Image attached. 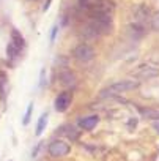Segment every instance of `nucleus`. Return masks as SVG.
Returning <instances> with one entry per match:
<instances>
[{
	"instance_id": "nucleus-22",
	"label": "nucleus",
	"mask_w": 159,
	"mask_h": 161,
	"mask_svg": "<svg viewBox=\"0 0 159 161\" xmlns=\"http://www.w3.org/2000/svg\"><path fill=\"white\" fill-rule=\"evenodd\" d=\"M153 130H154V131H156V133H159V120H157V122H154V123H153Z\"/></svg>"
},
{
	"instance_id": "nucleus-5",
	"label": "nucleus",
	"mask_w": 159,
	"mask_h": 161,
	"mask_svg": "<svg viewBox=\"0 0 159 161\" xmlns=\"http://www.w3.org/2000/svg\"><path fill=\"white\" fill-rule=\"evenodd\" d=\"M150 19H151V11H150L148 7H145V5L135 7V10H134V22L145 25Z\"/></svg>"
},
{
	"instance_id": "nucleus-6",
	"label": "nucleus",
	"mask_w": 159,
	"mask_h": 161,
	"mask_svg": "<svg viewBox=\"0 0 159 161\" xmlns=\"http://www.w3.org/2000/svg\"><path fill=\"white\" fill-rule=\"evenodd\" d=\"M135 76L139 79H154L159 76V68H154L150 65H142L139 68V71L135 73Z\"/></svg>"
},
{
	"instance_id": "nucleus-7",
	"label": "nucleus",
	"mask_w": 159,
	"mask_h": 161,
	"mask_svg": "<svg viewBox=\"0 0 159 161\" xmlns=\"http://www.w3.org/2000/svg\"><path fill=\"white\" fill-rule=\"evenodd\" d=\"M79 126L84 131H92L93 128H96V125L99 123V117L98 115H88V117H82L79 119Z\"/></svg>"
},
{
	"instance_id": "nucleus-13",
	"label": "nucleus",
	"mask_w": 159,
	"mask_h": 161,
	"mask_svg": "<svg viewBox=\"0 0 159 161\" xmlns=\"http://www.w3.org/2000/svg\"><path fill=\"white\" fill-rule=\"evenodd\" d=\"M11 43H13L19 51H22L24 46H25V43H24V36H22L18 30H13V32H11Z\"/></svg>"
},
{
	"instance_id": "nucleus-23",
	"label": "nucleus",
	"mask_w": 159,
	"mask_h": 161,
	"mask_svg": "<svg viewBox=\"0 0 159 161\" xmlns=\"http://www.w3.org/2000/svg\"><path fill=\"white\" fill-rule=\"evenodd\" d=\"M50 2H52V0H47V2L44 3V7H43V11H46V10L49 8V5H50Z\"/></svg>"
},
{
	"instance_id": "nucleus-16",
	"label": "nucleus",
	"mask_w": 159,
	"mask_h": 161,
	"mask_svg": "<svg viewBox=\"0 0 159 161\" xmlns=\"http://www.w3.org/2000/svg\"><path fill=\"white\" fill-rule=\"evenodd\" d=\"M0 100L5 101V74L0 73Z\"/></svg>"
},
{
	"instance_id": "nucleus-21",
	"label": "nucleus",
	"mask_w": 159,
	"mask_h": 161,
	"mask_svg": "<svg viewBox=\"0 0 159 161\" xmlns=\"http://www.w3.org/2000/svg\"><path fill=\"white\" fill-rule=\"evenodd\" d=\"M44 74H46V71L43 69V71H41V80H40V87H43V86H44V82H46V80H44Z\"/></svg>"
},
{
	"instance_id": "nucleus-4",
	"label": "nucleus",
	"mask_w": 159,
	"mask_h": 161,
	"mask_svg": "<svg viewBox=\"0 0 159 161\" xmlns=\"http://www.w3.org/2000/svg\"><path fill=\"white\" fill-rule=\"evenodd\" d=\"M71 103H72V93L65 90V92L57 95V98L54 101V108H55L57 112H66L68 108L71 106Z\"/></svg>"
},
{
	"instance_id": "nucleus-15",
	"label": "nucleus",
	"mask_w": 159,
	"mask_h": 161,
	"mask_svg": "<svg viewBox=\"0 0 159 161\" xmlns=\"http://www.w3.org/2000/svg\"><path fill=\"white\" fill-rule=\"evenodd\" d=\"M19 54H21V51L10 41L8 43V46H7V57L10 58V60H14V58H18L19 57Z\"/></svg>"
},
{
	"instance_id": "nucleus-11",
	"label": "nucleus",
	"mask_w": 159,
	"mask_h": 161,
	"mask_svg": "<svg viewBox=\"0 0 159 161\" xmlns=\"http://www.w3.org/2000/svg\"><path fill=\"white\" fill-rule=\"evenodd\" d=\"M47 119H49L47 112H43V114L40 115V119H38V122H36V128H35V134H36V136H41L43 131L46 130V126H47Z\"/></svg>"
},
{
	"instance_id": "nucleus-24",
	"label": "nucleus",
	"mask_w": 159,
	"mask_h": 161,
	"mask_svg": "<svg viewBox=\"0 0 159 161\" xmlns=\"http://www.w3.org/2000/svg\"><path fill=\"white\" fill-rule=\"evenodd\" d=\"M10 161H13V159H10Z\"/></svg>"
},
{
	"instance_id": "nucleus-18",
	"label": "nucleus",
	"mask_w": 159,
	"mask_h": 161,
	"mask_svg": "<svg viewBox=\"0 0 159 161\" xmlns=\"http://www.w3.org/2000/svg\"><path fill=\"white\" fill-rule=\"evenodd\" d=\"M32 111H33V103H30L29 104V108H27V111H25V115H24V125H29V122H30V117H32Z\"/></svg>"
},
{
	"instance_id": "nucleus-1",
	"label": "nucleus",
	"mask_w": 159,
	"mask_h": 161,
	"mask_svg": "<svg viewBox=\"0 0 159 161\" xmlns=\"http://www.w3.org/2000/svg\"><path fill=\"white\" fill-rule=\"evenodd\" d=\"M139 86H140V80L123 79V80H118V82L110 84L104 90H101V98H107V97L120 95V93H125V92H129V90H135Z\"/></svg>"
},
{
	"instance_id": "nucleus-9",
	"label": "nucleus",
	"mask_w": 159,
	"mask_h": 161,
	"mask_svg": "<svg viewBox=\"0 0 159 161\" xmlns=\"http://www.w3.org/2000/svg\"><path fill=\"white\" fill-rule=\"evenodd\" d=\"M137 111H139V114L142 115V119L153 120V122H157V120H159V111H157V109H151V108H142V106H137Z\"/></svg>"
},
{
	"instance_id": "nucleus-12",
	"label": "nucleus",
	"mask_w": 159,
	"mask_h": 161,
	"mask_svg": "<svg viewBox=\"0 0 159 161\" xmlns=\"http://www.w3.org/2000/svg\"><path fill=\"white\" fill-rule=\"evenodd\" d=\"M129 33H131V36H134V38H139V36H142L143 33H145V25H142V24H137V22H132V24H129Z\"/></svg>"
},
{
	"instance_id": "nucleus-17",
	"label": "nucleus",
	"mask_w": 159,
	"mask_h": 161,
	"mask_svg": "<svg viewBox=\"0 0 159 161\" xmlns=\"http://www.w3.org/2000/svg\"><path fill=\"white\" fill-rule=\"evenodd\" d=\"M151 29L153 30H156V32H159V11L157 13H154L153 16H151Z\"/></svg>"
},
{
	"instance_id": "nucleus-2",
	"label": "nucleus",
	"mask_w": 159,
	"mask_h": 161,
	"mask_svg": "<svg viewBox=\"0 0 159 161\" xmlns=\"http://www.w3.org/2000/svg\"><path fill=\"white\" fill-rule=\"evenodd\" d=\"M47 153H49L50 158L58 159V158H63V156L71 153V145L63 139H54L47 145Z\"/></svg>"
},
{
	"instance_id": "nucleus-20",
	"label": "nucleus",
	"mask_w": 159,
	"mask_h": 161,
	"mask_svg": "<svg viewBox=\"0 0 159 161\" xmlns=\"http://www.w3.org/2000/svg\"><path fill=\"white\" fill-rule=\"evenodd\" d=\"M57 32H58V27L55 25V27H52V33H50V41H54L55 40V35H57Z\"/></svg>"
},
{
	"instance_id": "nucleus-8",
	"label": "nucleus",
	"mask_w": 159,
	"mask_h": 161,
	"mask_svg": "<svg viewBox=\"0 0 159 161\" xmlns=\"http://www.w3.org/2000/svg\"><path fill=\"white\" fill-rule=\"evenodd\" d=\"M57 131H60V134L66 136L71 142H76L79 139V136H81V131H77L72 125H61Z\"/></svg>"
},
{
	"instance_id": "nucleus-19",
	"label": "nucleus",
	"mask_w": 159,
	"mask_h": 161,
	"mask_svg": "<svg viewBox=\"0 0 159 161\" xmlns=\"http://www.w3.org/2000/svg\"><path fill=\"white\" fill-rule=\"evenodd\" d=\"M41 147H43V142H38V144L35 145V148H33V152H32V158H36V156H38V153H40Z\"/></svg>"
},
{
	"instance_id": "nucleus-10",
	"label": "nucleus",
	"mask_w": 159,
	"mask_h": 161,
	"mask_svg": "<svg viewBox=\"0 0 159 161\" xmlns=\"http://www.w3.org/2000/svg\"><path fill=\"white\" fill-rule=\"evenodd\" d=\"M74 82H76V76H74L71 71H63V73H60V84H61V86L71 87V86H74Z\"/></svg>"
},
{
	"instance_id": "nucleus-3",
	"label": "nucleus",
	"mask_w": 159,
	"mask_h": 161,
	"mask_svg": "<svg viewBox=\"0 0 159 161\" xmlns=\"http://www.w3.org/2000/svg\"><path fill=\"white\" fill-rule=\"evenodd\" d=\"M96 52L95 49L87 44V43H81V44H77L72 51V57L77 60V62H82V63H87V62H92L95 58Z\"/></svg>"
},
{
	"instance_id": "nucleus-14",
	"label": "nucleus",
	"mask_w": 159,
	"mask_h": 161,
	"mask_svg": "<svg viewBox=\"0 0 159 161\" xmlns=\"http://www.w3.org/2000/svg\"><path fill=\"white\" fill-rule=\"evenodd\" d=\"M103 0H77V3H79V7L81 8H84V10H87V11H90L92 8H95L98 3H101Z\"/></svg>"
}]
</instances>
